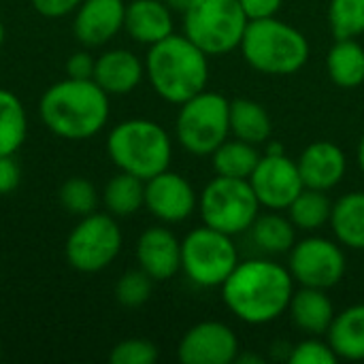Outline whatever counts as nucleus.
<instances>
[{
  "instance_id": "34",
  "label": "nucleus",
  "mask_w": 364,
  "mask_h": 364,
  "mask_svg": "<svg viewBox=\"0 0 364 364\" xmlns=\"http://www.w3.org/2000/svg\"><path fill=\"white\" fill-rule=\"evenodd\" d=\"M290 364H337L339 358L328 346V341H320L318 337H307L294 346H290L288 354Z\"/></svg>"
},
{
  "instance_id": "36",
  "label": "nucleus",
  "mask_w": 364,
  "mask_h": 364,
  "mask_svg": "<svg viewBox=\"0 0 364 364\" xmlns=\"http://www.w3.org/2000/svg\"><path fill=\"white\" fill-rule=\"evenodd\" d=\"M94 66H96V58L81 49V51H75L68 60H66V77L70 79H92L94 77Z\"/></svg>"
},
{
  "instance_id": "8",
  "label": "nucleus",
  "mask_w": 364,
  "mask_h": 364,
  "mask_svg": "<svg viewBox=\"0 0 364 364\" xmlns=\"http://www.w3.org/2000/svg\"><path fill=\"white\" fill-rule=\"evenodd\" d=\"M198 211L205 226L235 237L252 228L258 218L260 203L250 186V179L218 175L200 192Z\"/></svg>"
},
{
  "instance_id": "31",
  "label": "nucleus",
  "mask_w": 364,
  "mask_h": 364,
  "mask_svg": "<svg viewBox=\"0 0 364 364\" xmlns=\"http://www.w3.org/2000/svg\"><path fill=\"white\" fill-rule=\"evenodd\" d=\"M58 198H60V205L77 218L94 213L98 209V203H100L96 186L85 177L66 179L58 192Z\"/></svg>"
},
{
  "instance_id": "23",
  "label": "nucleus",
  "mask_w": 364,
  "mask_h": 364,
  "mask_svg": "<svg viewBox=\"0 0 364 364\" xmlns=\"http://www.w3.org/2000/svg\"><path fill=\"white\" fill-rule=\"evenodd\" d=\"M228 119H230V132L235 134V139H241L252 145L267 143L273 132V124H271L267 109L252 98L230 100Z\"/></svg>"
},
{
  "instance_id": "20",
  "label": "nucleus",
  "mask_w": 364,
  "mask_h": 364,
  "mask_svg": "<svg viewBox=\"0 0 364 364\" xmlns=\"http://www.w3.org/2000/svg\"><path fill=\"white\" fill-rule=\"evenodd\" d=\"M288 314L292 318V324L307 337L326 335V331L335 320V307L326 290L307 288V286L294 290L288 305Z\"/></svg>"
},
{
  "instance_id": "39",
  "label": "nucleus",
  "mask_w": 364,
  "mask_h": 364,
  "mask_svg": "<svg viewBox=\"0 0 364 364\" xmlns=\"http://www.w3.org/2000/svg\"><path fill=\"white\" fill-rule=\"evenodd\" d=\"M162 2H164L173 13H181V15H183L186 9L192 4V0H162Z\"/></svg>"
},
{
  "instance_id": "37",
  "label": "nucleus",
  "mask_w": 364,
  "mask_h": 364,
  "mask_svg": "<svg viewBox=\"0 0 364 364\" xmlns=\"http://www.w3.org/2000/svg\"><path fill=\"white\" fill-rule=\"evenodd\" d=\"M21 181V168L15 156H0V196L17 190Z\"/></svg>"
},
{
  "instance_id": "10",
  "label": "nucleus",
  "mask_w": 364,
  "mask_h": 364,
  "mask_svg": "<svg viewBox=\"0 0 364 364\" xmlns=\"http://www.w3.org/2000/svg\"><path fill=\"white\" fill-rule=\"evenodd\" d=\"M124 245L117 218L111 213L83 215L66 237V262L79 273H100L109 269Z\"/></svg>"
},
{
  "instance_id": "11",
  "label": "nucleus",
  "mask_w": 364,
  "mask_h": 364,
  "mask_svg": "<svg viewBox=\"0 0 364 364\" xmlns=\"http://www.w3.org/2000/svg\"><path fill=\"white\" fill-rule=\"evenodd\" d=\"M288 271L299 286L331 290L341 284L348 271V258L339 241L326 237H307L290 250Z\"/></svg>"
},
{
  "instance_id": "2",
  "label": "nucleus",
  "mask_w": 364,
  "mask_h": 364,
  "mask_svg": "<svg viewBox=\"0 0 364 364\" xmlns=\"http://www.w3.org/2000/svg\"><path fill=\"white\" fill-rule=\"evenodd\" d=\"M41 122L66 141L96 136L109 122V94L94 79H62L49 85L38 100Z\"/></svg>"
},
{
  "instance_id": "41",
  "label": "nucleus",
  "mask_w": 364,
  "mask_h": 364,
  "mask_svg": "<svg viewBox=\"0 0 364 364\" xmlns=\"http://www.w3.org/2000/svg\"><path fill=\"white\" fill-rule=\"evenodd\" d=\"M4 36H6V32H4V23H2V19H0V49H2V45H4Z\"/></svg>"
},
{
  "instance_id": "21",
  "label": "nucleus",
  "mask_w": 364,
  "mask_h": 364,
  "mask_svg": "<svg viewBox=\"0 0 364 364\" xmlns=\"http://www.w3.org/2000/svg\"><path fill=\"white\" fill-rule=\"evenodd\" d=\"M326 341L339 360H364V303L346 307L335 314Z\"/></svg>"
},
{
  "instance_id": "25",
  "label": "nucleus",
  "mask_w": 364,
  "mask_h": 364,
  "mask_svg": "<svg viewBox=\"0 0 364 364\" xmlns=\"http://www.w3.org/2000/svg\"><path fill=\"white\" fill-rule=\"evenodd\" d=\"M100 198L107 213L113 218H130L141 207H145V181L119 171L107 181Z\"/></svg>"
},
{
  "instance_id": "1",
  "label": "nucleus",
  "mask_w": 364,
  "mask_h": 364,
  "mask_svg": "<svg viewBox=\"0 0 364 364\" xmlns=\"http://www.w3.org/2000/svg\"><path fill=\"white\" fill-rule=\"evenodd\" d=\"M292 294L294 279L288 267L267 258L239 262L222 284V301L228 311L252 326L269 324L286 314Z\"/></svg>"
},
{
  "instance_id": "28",
  "label": "nucleus",
  "mask_w": 364,
  "mask_h": 364,
  "mask_svg": "<svg viewBox=\"0 0 364 364\" xmlns=\"http://www.w3.org/2000/svg\"><path fill=\"white\" fill-rule=\"evenodd\" d=\"M258 160H260V154H258L256 145L245 143L241 139H226L211 154L215 175L235 177V179H250Z\"/></svg>"
},
{
  "instance_id": "22",
  "label": "nucleus",
  "mask_w": 364,
  "mask_h": 364,
  "mask_svg": "<svg viewBox=\"0 0 364 364\" xmlns=\"http://www.w3.org/2000/svg\"><path fill=\"white\" fill-rule=\"evenodd\" d=\"M331 228L335 239L348 250H364V192H350L333 203Z\"/></svg>"
},
{
  "instance_id": "27",
  "label": "nucleus",
  "mask_w": 364,
  "mask_h": 364,
  "mask_svg": "<svg viewBox=\"0 0 364 364\" xmlns=\"http://www.w3.org/2000/svg\"><path fill=\"white\" fill-rule=\"evenodd\" d=\"M28 136L26 107L15 92L0 87V156H15Z\"/></svg>"
},
{
  "instance_id": "26",
  "label": "nucleus",
  "mask_w": 364,
  "mask_h": 364,
  "mask_svg": "<svg viewBox=\"0 0 364 364\" xmlns=\"http://www.w3.org/2000/svg\"><path fill=\"white\" fill-rule=\"evenodd\" d=\"M250 232L256 247L271 256L290 254V250L296 243V226L292 224L290 218H284L277 211L262 213V215L258 213Z\"/></svg>"
},
{
  "instance_id": "29",
  "label": "nucleus",
  "mask_w": 364,
  "mask_h": 364,
  "mask_svg": "<svg viewBox=\"0 0 364 364\" xmlns=\"http://www.w3.org/2000/svg\"><path fill=\"white\" fill-rule=\"evenodd\" d=\"M288 218L296 226V230L314 232L324 228L331 222L333 213V200L324 190H314V188H303V192L290 203L286 209Z\"/></svg>"
},
{
  "instance_id": "3",
  "label": "nucleus",
  "mask_w": 364,
  "mask_h": 364,
  "mask_svg": "<svg viewBox=\"0 0 364 364\" xmlns=\"http://www.w3.org/2000/svg\"><path fill=\"white\" fill-rule=\"evenodd\" d=\"M145 77L162 100L183 105L207 90L209 55L186 34L173 32L149 45L145 55Z\"/></svg>"
},
{
  "instance_id": "19",
  "label": "nucleus",
  "mask_w": 364,
  "mask_h": 364,
  "mask_svg": "<svg viewBox=\"0 0 364 364\" xmlns=\"http://www.w3.org/2000/svg\"><path fill=\"white\" fill-rule=\"evenodd\" d=\"M124 30L141 45H154L173 34V11L162 0H132L126 4Z\"/></svg>"
},
{
  "instance_id": "7",
  "label": "nucleus",
  "mask_w": 364,
  "mask_h": 364,
  "mask_svg": "<svg viewBox=\"0 0 364 364\" xmlns=\"http://www.w3.org/2000/svg\"><path fill=\"white\" fill-rule=\"evenodd\" d=\"M228 109L230 100L209 90L179 105L175 119L179 145L192 156H211L230 134Z\"/></svg>"
},
{
  "instance_id": "9",
  "label": "nucleus",
  "mask_w": 364,
  "mask_h": 364,
  "mask_svg": "<svg viewBox=\"0 0 364 364\" xmlns=\"http://www.w3.org/2000/svg\"><path fill=\"white\" fill-rule=\"evenodd\" d=\"M239 264L232 237L211 226L190 230L181 241V271L200 288H222Z\"/></svg>"
},
{
  "instance_id": "16",
  "label": "nucleus",
  "mask_w": 364,
  "mask_h": 364,
  "mask_svg": "<svg viewBox=\"0 0 364 364\" xmlns=\"http://www.w3.org/2000/svg\"><path fill=\"white\" fill-rule=\"evenodd\" d=\"M136 262L154 282H168L181 271V241L164 226H149L136 241Z\"/></svg>"
},
{
  "instance_id": "40",
  "label": "nucleus",
  "mask_w": 364,
  "mask_h": 364,
  "mask_svg": "<svg viewBox=\"0 0 364 364\" xmlns=\"http://www.w3.org/2000/svg\"><path fill=\"white\" fill-rule=\"evenodd\" d=\"M356 160H358V166H360V171L364 173V136L360 139V143H358V149H356Z\"/></svg>"
},
{
  "instance_id": "24",
  "label": "nucleus",
  "mask_w": 364,
  "mask_h": 364,
  "mask_svg": "<svg viewBox=\"0 0 364 364\" xmlns=\"http://www.w3.org/2000/svg\"><path fill=\"white\" fill-rule=\"evenodd\" d=\"M326 70L335 85L358 87L364 83V47L356 38H337L326 55Z\"/></svg>"
},
{
  "instance_id": "15",
  "label": "nucleus",
  "mask_w": 364,
  "mask_h": 364,
  "mask_svg": "<svg viewBox=\"0 0 364 364\" xmlns=\"http://www.w3.org/2000/svg\"><path fill=\"white\" fill-rule=\"evenodd\" d=\"M124 0H83L73 19V34L83 47H102L124 30Z\"/></svg>"
},
{
  "instance_id": "13",
  "label": "nucleus",
  "mask_w": 364,
  "mask_h": 364,
  "mask_svg": "<svg viewBox=\"0 0 364 364\" xmlns=\"http://www.w3.org/2000/svg\"><path fill=\"white\" fill-rule=\"evenodd\" d=\"M239 356L235 331L218 320L194 324L177 346V358L183 364H230Z\"/></svg>"
},
{
  "instance_id": "32",
  "label": "nucleus",
  "mask_w": 364,
  "mask_h": 364,
  "mask_svg": "<svg viewBox=\"0 0 364 364\" xmlns=\"http://www.w3.org/2000/svg\"><path fill=\"white\" fill-rule=\"evenodd\" d=\"M151 292H154V279L143 269L126 271L115 284V299L119 305L128 309H136L145 305L151 299Z\"/></svg>"
},
{
  "instance_id": "18",
  "label": "nucleus",
  "mask_w": 364,
  "mask_h": 364,
  "mask_svg": "<svg viewBox=\"0 0 364 364\" xmlns=\"http://www.w3.org/2000/svg\"><path fill=\"white\" fill-rule=\"evenodd\" d=\"M145 77V62L130 49H109L96 58L94 81L109 96H126L139 87Z\"/></svg>"
},
{
  "instance_id": "43",
  "label": "nucleus",
  "mask_w": 364,
  "mask_h": 364,
  "mask_svg": "<svg viewBox=\"0 0 364 364\" xmlns=\"http://www.w3.org/2000/svg\"><path fill=\"white\" fill-rule=\"evenodd\" d=\"M0 284H2V277H0Z\"/></svg>"
},
{
  "instance_id": "33",
  "label": "nucleus",
  "mask_w": 364,
  "mask_h": 364,
  "mask_svg": "<svg viewBox=\"0 0 364 364\" xmlns=\"http://www.w3.org/2000/svg\"><path fill=\"white\" fill-rule=\"evenodd\" d=\"M158 348L156 343H151L149 339H124L119 341L111 354H109V363L111 364H154L158 360Z\"/></svg>"
},
{
  "instance_id": "17",
  "label": "nucleus",
  "mask_w": 364,
  "mask_h": 364,
  "mask_svg": "<svg viewBox=\"0 0 364 364\" xmlns=\"http://www.w3.org/2000/svg\"><path fill=\"white\" fill-rule=\"evenodd\" d=\"M296 166L305 188L331 192L343 181L348 160L339 145L331 141H316L303 149L296 160Z\"/></svg>"
},
{
  "instance_id": "6",
  "label": "nucleus",
  "mask_w": 364,
  "mask_h": 364,
  "mask_svg": "<svg viewBox=\"0 0 364 364\" xmlns=\"http://www.w3.org/2000/svg\"><path fill=\"white\" fill-rule=\"evenodd\" d=\"M247 23L239 0H192L183 13V34L207 55L241 47Z\"/></svg>"
},
{
  "instance_id": "5",
  "label": "nucleus",
  "mask_w": 364,
  "mask_h": 364,
  "mask_svg": "<svg viewBox=\"0 0 364 364\" xmlns=\"http://www.w3.org/2000/svg\"><path fill=\"white\" fill-rule=\"evenodd\" d=\"M241 51L245 62L262 75H294L309 58V43L301 30L277 19H252Z\"/></svg>"
},
{
  "instance_id": "35",
  "label": "nucleus",
  "mask_w": 364,
  "mask_h": 364,
  "mask_svg": "<svg viewBox=\"0 0 364 364\" xmlns=\"http://www.w3.org/2000/svg\"><path fill=\"white\" fill-rule=\"evenodd\" d=\"M83 0H30L32 9L47 17V19H60V17H66L70 13L77 11V6L81 4Z\"/></svg>"
},
{
  "instance_id": "12",
  "label": "nucleus",
  "mask_w": 364,
  "mask_h": 364,
  "mask_svg": "<svg viewBox=\"0 0 364 364\" xmlns=\"http://www.w3.org/2000/svg\"><path fill=\"white\" fill-rule=\"evenodd\" d=\"M250 186L260 207L269 211H286L305 188L296 162L290 160L277 145L260 156L254 173L250 175Z\"/></svg>"
},
{
  "instance_id": "14",
  "label": "nucleus",
  "mask_w": 364,
  "mask_h": 364,
  "mask_svg": "<svg viewBox=\"0 0 364 364\" xmlns=\"http://www.w3.org/2000/svg\"><path fill=\"white\" fill-rule=\"evenodd\" d=\"M145 207L162 224H179L196 211L198 196L183 175L166 168L145 181Z\"/></svg>"
},
{
  "instance_id": "38",
  "label": "nucleus",
  "mask_w": 364,
  "mask_h": 364,
  "mask_svg": "<svg viewBox=\"0 0 364 364\" xmlns=\"http://www.w3.org/2000/svg\"><path fill=\"white\" fill-rule=\"evenodd\" d=\"M241 9L245 11L247 19H267V17H277L284 0H239Z\"/></svg>"
},
{
  "instance_id": "30",
  "label": "nucleus",
  "mask_w": 364,
  "mask_h": 364,
  "mask_svg": "<svg viewBox=\"0 0 364 364\" xmlns=\"http://www.w3.org/2000/svg\"><path fill=\"white\" fill-rule=\"evenodd\" d=\"M328 26L335 38H358L364 34V0H331Z\"/></svg>"
},
{
  "instance_id": "4",
  "label": "nucleus",
  "mask_w": 364,
  "mask_h": 364,
  "mask_svg": "<svg viewBox=\"0 0 364 364\" xmlns=\"http://www.w3.org/2000/svg\"><path fill=\"white\" fill-rule=\"evenodd\" d=\"M107 154L117 171L147 181L168 168L173 141L158 122L132 117L111 128L107 136Z\"/></svg>"
},
{
  "instance_id": "42",
  "label": "nucleus",
  "mask_w": 364,
  "mask_h": 364,
  "mask_svg": "<svg viewBox=\"0 0 364 364\" xmlns=\"http://www.w3.org/2000/svg\"><path fill=\"white\" fill-rule=\"evenodd\" d=\"M0 358H2V341H0Z\"/></svg>"
}]
</instances>
